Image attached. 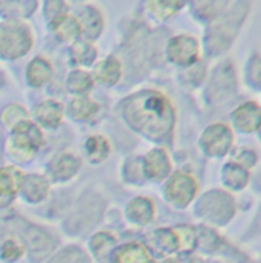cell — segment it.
<instances>
[{
  "instance_id": "cell-1",
  "label": "cell",
  "mask_w": 261,
  "mask_h": 263,
  "mask_svg": "<svg viewBox=\"0 0 261 263\" xmlns=\"http://www.w3.org/2000/svg\"><path fill=\"white\" fill-rule=\"evenodd\" d=\"M124 118L133 130L159 141L173 130L176 112L162 93L142 90L124 103Z\"/></svg>"
},
{
  "instance_id": "cell-2",
  "label": "cell",
  "mask_w": 261,
  "mask_h": 263,
  "mask_svg": "<svg viewBox=\"0 0 261 263\" xmlns=\"http://www.w3.org/2000/svg\"><path fill=\"white\" fill-rule=\"evenodd\" d=\"M43 144V133L32 121H25L12 129L11 136L6 141L5 150L8 156L17 162L29 161L34 153Z\"/></svg>"
},
{
  "instance_id": "cell-3",
  "label": "cell",
  "mask_w": 261,
  "mask_h": 263,
  "mask_svg": "<svg viewBox=\"0 0 261 263\" xmlns=\"http://www.w3.org/2000/svg\"><path fill=\"white\" fill-rule=\"evenodd\" d=\"M34 39L31 28L22 20H8L0 23V57L14 60L28 54Z\"/></svg>"
},
{
  "instance_id": "cell-4",
  "label": "cell",
  "mask_w": 261,
  "mask_h": 263,
  "mask_svg": "<svg viewBox=\"0 0 261 263\" xmlns=\"http://www.w3.org/2000/svg\"><path fill=\"white\" fill-rule=\"evenodd\" d=\"M197 213L214 223H226L234 214V200L223 192H209L200 199Z\"/></svg>"
},
{
  "instance_id": "cell-5",
  "label": "cell",
  "mask_w": 261,
  "mask_h": 263,
  "mask_svg": "<svg viewBox=\"0 0 261 263\" xmlns=\"http://www.w3.org/2000/svg\"><path fill=\"white\" fill-rule=\"evenodd\" d=\"M164 192L173 205L185 208L196 196L197 182L191 175L177 172L167 181Z\"/></svg>"
},
{
  "instance_id": "cell-6",
  "label": "cell",
  "mask_w": 261,
  "mask_h": 263,
  "mask_svg": "<svg viewBox=\"0 0 261 263\" xmlns=\"http://www.w3.org/2000/svg\"><path fill=\"white\" fill-rule=\"evenodd\" d=\"M200 45L193 35H177L170 40L167 48V57L170 62L179 66H191L198 60Z\"/></svg>"
},
{
  "instance_id": "cell-7",
  "label": "cell",
  "mask_w": 261,
  "mask_h": 263,
  "mask_svg": "<svg viewBox=\"0 0 261 263\" xmlns=\"http://www.w3.org/2000/svg\"><path fill=\"white\" fill-rule=\"evenodd\" d=\"M232 132L225 124H212L202 135V147L209 156H225L232 145Z\"/></svg>"
},
{
  "instance_id": "cell-8",
  "label": "cell",
  "mask_w": 261,
  "mask_h": 263,
  "mask_svg": "<svg viewBox=\"0 0 261 263\" xmlns=\"http://www.w3.org/2000/svg\"><path fill=\"white\" fill-rule=\"evenodd\" d=\"M142 168L148 179L164 181L171 172V162H170V158L165 150L154 148L147 153Z\"/></svg>"
},
{
  "instance_id": "cell-9",
  "label": "cell",
  "mask_w": 261,
  "mask_h": 263,
  "mask_svg": "<svg viewBox=\"0 0 261 263\" xmlns=\"http://www.w3.org/2000/svg\"><path fill=\"white\" fill-rule=\"evenodd\" d=\"M23 178V173L17 167L0 168V208L6 206L20 192Z\"/></svg>"
},
{
  "instance_id": "cell-10",
  "label": "cell",
  "mask_w": 261,
  "mask_h": 263,
  "mask_svg": "<svg viewBox=\"0 0 261 263\" xmlns=\"http://www.w3.org/2000/svg\"><path fill=\"white\" fill-rule=\"evenodd\" d=\"M65 107L55 100H45L34 107V118L40 126L54 129L63 121Z\"/></svg>"
},
{
  "instance_id": "cell-11",
  "label": "cell",
  "mask_w": 261,
  "mask_h": 263,
  "mask_svg": "<svg viewBox=\"0 0 261 263\" xmlns=\"http://www.w3.org/2000/svg\"><path fill=\"white\" fill-rule=\"evenodd\" d=\"M234 124L238 130L245 133L258 130L260 127V106L254 101L242 104L232 114Z\"/></svg>"
},
{
  "instance_id": "cell-12",
  "label": "cell",
  "mask_w": 261,
  "mask_h": 263,
  "mask_svg": "<svg viewBox=\"0 0 261 263\" xmlns=\"http://www.w3.org/2000/svg\"><path fill=\"white\" fill-rule=\"evenodd\" d=\"M79 158L70 153H62L49 164V173L55 181H69L79 172Z\"/></svg>"
},
{
  "instance_id": "cell-13",
  "label": "cell",
  "mask_w": 261,
  "mask_h": 263,
  "mask_svg": "<svg viewBox=\"0 0 261 263\" xmlns=\"http://www.w3.org/2000/svg\"><path fill=\"white\" fill-rule=\"evenodd\" d=\"M113 263H154L150 251L137 242H130L119 247L112 257Z\"/></svg>"
},
{
  "instance_id": "cell-14",
  "label": "cell",
  "mask_w": 261,
  "mask_h": 263,
  "mask_svg": "<svg viewBox=\"0 0 261 263\" xmlns=\"http://www.w3.org/2000/svg\"><path fill=\"white\" fill-rule=\"evenodd\" d=\"M51 31L62 42H76L81 35V26L76 17L63 14L51 22Z\"/></svg>"
},
{
  "instance_id": "cell-15",
  "label": "cell",
  "mask_w": 261,
  "mask_h": 263,
  "mask_svg": "<svg viewBox=\"0 0 261 263\" xmlns=\"http://www.w3.org/2000/svg\"><path fill=\"white\" fill-rule=\"evenodd\" d=\"M20 192H22V195H23V197L28 202L37 203V202H42L45 197L48 196V193H49V182L43 176L29 175V176L23 178Z\"/></svg>"
},
{
  "instance_id": "cell-16",
  "label": "cell",
  "mask_w": 261,
  "mask_h": 263,
  "mask_svg": "<svg viewBox=\"0 0 261 263\" xmlns=\"http://www.w3.org/2000/svg\"><path fill=\"white\" fill-rule=\"evenodd\" d=\"M78 22H79V26H81V32L90 40L96 39L103 28H104V20H103V15L101 12L93 8V6H86L83 9V12L79 14L78 17Z\"/></svg>"
},
{
  "instance_id": "cell-17",
  "label": "cell",
  "mask_w": 261,
  "mask_h": 263,
  "mask_svg": "<svg viewBox=\"0 0 261 263\" xmlns=\"http://www.w3.org/2000/svg\"><path fill=\"white\" fill-rule=\"evenodd\" d=\"M121 73H123V67L116 57H107L106 60L99 62L93 70L95 80L106 86L116 84L121 78Z\"/></svg>"
},
{
  "instance_id": "cell-18",
  "label": "cell",
  "mask_w": 261,
  "mask_h": 263,
  "mask_svg": "<svg viewBox=\"0 0 261 263\" xmlns=\"http://www.w3.org/2000/svg\"><path fill=\"white\" fill-rule=\"evenodd\" d=\"M127 217L136 225H147L154 217V205L147 197H136L127 206Z\"/></svg>"
},
{
  "instance_id": "cell-19",
  "label": "cell",
  "mask_w": 261,
  "mask_h": 263,
  "mask_svg": "<svg viewBox=\"0 0 261 263\" xmlns=\"http://www.w3.org/2000/svg\"><path fill=\"white\" fill-rule=\"evenodd\" d=\"M52 77V66L43 57H35L26 69V80L32 87L46 84Z\"/></svg>"
},
{
  "instance_id": "cell-20",
  "label": "cell",
  "mask_w": 261,
  "mask_h": 263,
  "mask_svg": "<svg viewBox=\"0 0 261 263\" xmlns=\"http://www.w3.org/2000/svg\"><path fill=\"white\" fill-rule=\"evenodd\" d=\"M222 178H223V182L229 189L242 190L249 182V172L246 168H243L242 165L235 164V162H229V164L225 165Z\"/></svg>"
},
{
  "instance_id": "cell-21",
  "label": "cell",
  "mask_w": 261,
  "mask_h": 263,
  "mask_svg": "<svg viewBox=\"0 0 261 263\" xmlns=\"http://www.w3.org/2000/svg\"><path fill=\"white\" fill-rule=\"evenodd\" d=\"M153 240V247L160 253V254H173L179 250V243H177V237L176 233L170 228H160L156 230L151 236Z\"/></svg>"
},
{
  "instance_id": "cell-22",
  "label": "cell",
  "mask_w": 261,
  "mask_h": 263,
  "mask_svg": "<svg viewBox=\"0 0 261 263\" xmlns=\"http://www.w3.org/2000/svg\"><path fill=\"white\" fill-rule=\"evenodd\" d=\"M86 153L93 164H99L110 155V144L101 135H93L86 141Z\"/></svg>"
},
{
  "instance_id": "cell-23",
  "label": "cell",
  "mask_w": 261,
  "mask_h": 263,
  "mask_svg": "<svg viewBox=\"0 0 261 263\" xmlns=\"http://www.w3.org/2000/svg\"><path fill=\"white\" fill-rule=\"evenodd\" d=\"M98 109L99 106L87 97H75L67 106L69 115L75 120H86L92 117Z\"/></svg>"
},
{
  "instance_id": "cell-24",
  "label": "cell",
  "mask_w": 261,
  "mask_h": 263,
  "mask_svg": "<svg viewBox=\"0 0 261 263\" xmlns=\"http://www.w3.org/2000/svg\"><path fill=\"white\" fill-rule=\"evenodd\" d=\"M70 59L73 63L89 66L95 62L96 51L87 40H76L70 48Z\"/></svg>"
},
{
  "instance_id": "cell-25",
  "label": "cell",
  "mask_w": 261,
  "mask_h": 263,
  "mask_svg": "<svg viewBox=\"0 0 261 263\" xmlns=\"http://www.w3.org/2000/svg\"><path fill=\"white\" fill-rule=\"evenodd\" d=\"M67 89L72 93L81 95L86 93L92 89L93 86V78L90 77V73H87L86 70H72L67 77Z\"/></svg>"
},
{
  "instance_id": "cell-26",
  "label": "cell",
  "mask_w": 261,
  "mask_h": 263,
  "mask_svg": "<svg viewBox=\"0 0 261 263\" xmlns=\"http://www.w3.org/2000/svg\"><path fill=\"white\" fill-rule=\"evenodd\" d=\"M0 120H2V123H3L8 129L12 130V129L17 127L18 124L28 121V120H29V114H28V110H26L23 106H20V104H9V106H6L5 110L2 112Z\"/></svg>"
},
{
  "instance_id": "cell-27",
  "label": "cell",
  "mask_w": 261,
  "mask_h": 263,
  "mask_svg": "<svg viewBox=\"0 0 261 263\" xmlns=\"http://www.w3.org/2000/svg\"><path fill=\"white\" fill-rule=\"evenodd\" d=\"M182 6H184L182 2H147L150 15L153 18H156L157 22L167 20Z\"/></svg>"
},
{
  "instance_id": "cell-28",
  "label": "cell",
  "mask_w": 261,
  "mask_h": 263,
  "mask_svg": "<svg viewBox=\"0 0 261 263\" xmlns=\"http://www.w3.org/2000/svg\"><path fill=\"white\" fill-rule=\"evenodd\" d=\"M177 237L179 250L180 253H191L197 247V231L196 228L188 227V225H179L173 228Z\"/></svg>"
},
{
  "instance_id": "cell-29",
  "label": "cell",
  "mask_w": 261,
  "mask_h": 263,
  "mask_svg": "<svg viewBox=\"0 0 261 263\" xmlns=\"http://www.w3.org/2000/svg\"><path fill=\"white\" fill-rule=\"evenodd\" d=\"M116 239L109 233H99L92 239V251L96 259H106L115 248Z\"/></svg>"
},
{
  "instance_id": "cell-30",
  "label": "cell",
  "mask_w": 261,
  "mask_h": 263,
  "mask_svg": "<svg viewBox=\"0 0 261 263\" xmlns=\"http://www.w3.org/2000/svg\"><path fill=\"white\" fill-rule=\"evenodd\" d=\"M25 253V248L20 242L14 240V239H9L6 240L3 245H2V250H0V259L3 262L12 263L15 260H18Z\"/></svg>"
},
{
  "instance_id": "cell-31",
  "label": "cell",
  "mask_w": 261,
  "mask_h": 263,
  "mask_svg": "<svg viewBox=\"0 0 261 263\" xmlns=\"http://www.w3.org/2000/svg\"><path fill=\"white\" fill-rule=\"evenodd\" d=\"M52 263H92V260L83 250L72 247L62 251Z\"/></svg>"
},
{
  "instance_id": "cell-32",
  "label": "cell",
  "mask_w": 261,
  "mask_h": 263,
  "mask_svg": "<svg viewBox=\"0 0 261 263\" xmlns=\"http://www.w3.org/2000/svg\"><path fill=\"white\" fill-rule=\"evenodd\" d=\"M235 164L242 165L243 168L249 170L255 165L257 162V155L252 150H238V153L235 155Z\"/></svg>"
},
{
  "instance_id": "cell-33",
  "label": "cell",
  "mask_w": 261,
  "mask_h": 263,
  "mask_svg": "<svg viewBox=\"0 0 261 263\" xmlns=\"http://www.w3.org/2000/svg\"><path fill=\"white\" fill-rule=\"evenodd\" d=\"M66 11H67V3L65 2H48L46 3V15L51 22L66 14Z\"/></svg>"
},
{
  "instance_id": "cell-34",
  "label": "cell",
  "mask_w": 261,
  "mask_h": 263,
  "mask_svg": "<svg viewBox=\"0 0 261 263\" xmlns=\"http://www.w3.org/2000/svg\"><path fill=\"white\" fill-rule=\"evenodd\" d=\"M162 263H182L179 259H176V257H168V259H165Z\"/></svg>"
}]
</instances>
